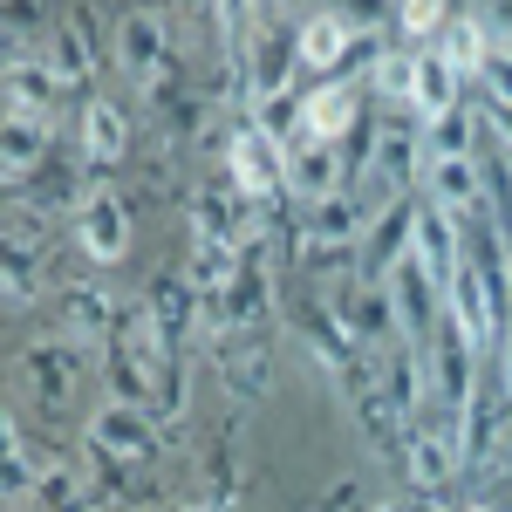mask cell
<instances>
[{"instance_id":"cell-17","label":"cell","mask_w":512,"mask_h":512,"mask_svg":"<svg viewBox=\"0 0 512 512\" xmlns=\"http://www.w3.org/2000/svg\"><path fill=\"white\" fill-rule=\"evenodd\" d=\"M492 48H499V41H492V28H485L478 14H451V21H444V35H437V55H444L465 82L485 76V55H492Z\"/></svg>"},{"instance_id":"cell-6","label":"cell","mask_w":512,"mask_h":512,"mask_svg":"<svg viewBox=\"0 0 512 512\" xmlns=\"http://www.w3.org/2000/svg\"><path fill=\"white\" fill-rule=\"evenodd\" d=\"M76 246H82V260H96V267H117L123 253H130V212H123V198L117 192H82L76 205Z\"/></svg>"},{"instance_id":"cell-24","label":"cell","mask_w":512,"mask_h":512,"mask_svg":"<svg viewBox=\"0 0 512 512\" xmlns=\"http://www.w3.org/2000/svg\"><path fill=\"white\" fill-rule=\"evenodd\" d=\"M41 55H48V69H55L62 82H82V76H89V41H82L76 21H55V35H48V48H41Z\"/></svg>"},{"instance_id":"cell-4","label":"cell","mask_w":512,"mask_h":512,"mask_svg":"<svg viewBox=\"0 0 512 512\" xmlns=\"http://www.w3.org/2000/svg\"><path fill=\"white\" fill-rule=\"evenodd\" d=\"M410 260L437 280V287H451L458 267H465V226L444 212V205H410Z\"/></svg>"},{"instance_id":"cell-19","label":"cell","mask_w":512,"mask_h":512,"mask_svg":"<svg viewBox=\"0 0 512 512\" xmlns=\"http://www.w3.org/2000/svg\"><path fill=\"white\" fill-rule=\"evenodd\" d=\"M123 151H130V123H123L117 103H82V158L89 164H117Z\"/></svg>"},{"instance_id":"cell-3","label":"cell","mask_w":512,"mask_h":512,"mask_svg":"<svg viewBox=\"0 0 512 512\" xmlns=\"http://www.w3.org/2000/svg\"><path fill=\"white\" fill-rule=\"evenodd\" d=\"M506 417H512L506 376H478L472 396H465V410H458V458H465V465H485V458L499 451V437H506Z\"/></svg>"},{"instance_id":"cell-18","label":"cell","mask_w":512,"mask_h":512,"mask_svg":"<svg viewBox=\"0 0 512 512\" xmlns=\"http://www.w3.org/2000/svg\"><path fill=\"white\" fill-rule=\"evenodd\" d=\"M403 458H410V485H424V492H437L444 478L465 465V458H458V437L417 431V424H410V437H403Z\"/></svg>"},{"instance_id":"cell-7","label":"cell","mask_w":512,"mask_h":512,"mask_svg":"<svg viewBox=\"0 0 512 512\" xmlns=\"http://www.w3.org/2000/svg\"><path fill=\"white\" fill-rule=\"evenodd\" d=\"M164 55H171V28H164L158 7H137V14L117 21V62L137 89H151V82L164 76Z\"/></svg>"},{"instance_id":"cell-15","label":"cell","mask_w":512,"mask_h":512,"mask_svg":"<svg viewBox=\"0 0 512 512\" xmlns=\"http://www.w3.org/2000/svg\"><path fill=\"white\" fill-rule=\"evenodd\" d=\"M458 89H465V76H458V69H451L437 48H417V89H410L417 117H424V123L458 117Z\"/></svg>"},{"instance_id":"cell-9","label":"cell","mask_w":512,"mask_h":512,"mask_svg":"<svg viewBox=\"0 0 512 512\" xmlns=\"http://www.w3.org/2000/svg\"><path fill=\"white\" fill-rule=\"evenodd\" d=\"M151 444H158V431H151V410H137V403H103V410L89 417V451H96V458H110V465L144 458Z\"/></svg>"},{"instance_id":"cell-32","label":"cell","mask_w":512,"mask_h":512,"mask_svg":"<svg viewBox=\"0 0 512 512\" xmlns=\"http://www.w3.org/2000/svg\"><path fill=\"white\" fill-rule=\"evenodd\" d=\"M260 7H274V14H301L308 0H260Z\"/></svg>"},{"instance_id":"cell-5","label":"cell","mask_w":512,"mask_h":512,"mask_svg":"<svg viewBox=\"0 0 512 512\" xmlns=\"http://www.w3.org/2000/svg\"><path fill=\"white\" fill-rule=\"evenodd\" d=\"M14 369H21V383H28L48 410H69V403H76V390H82V355H76V342H69V335L28 342Z\"/></svg>"},{"instance_id":"cell-33","label":"cell","mask_w":512,"mask_h":512,"mask_svg":"<svg viewBox=\"0 0 512 512\" xmlns=\"http://www.w3.org/2000/svg\"><path fill=\"white\" fill-rule=\"evenodd\" d=\"M465 512H492V506H465Z\"/></svg>"},{"instance_id":"cell-21","label":"cell","mask_w":512,"mask_h":512,"mask_svg":"<svg viewBox=\"0 0 512 512\" xmlns=\"http://www.w3.org/2000/svg\"><path fill=\"white\" fill-rule=\"evenodd\" d=\"M144 308H151V321L164 328V342L178 349V342L192 335V321H198V287L192 280H158V287L144 294Z\"/></svg>"},{"instance_id":"cell-14","label":"cell","mask_w":512,"mask_h":512,"mask_svg":"<svg viewBox=\"0 0 512 512\" xmlns=\"http://www.w3.org/2000/svg\"><path fill=\"white\" fill-rule=\"evenodd\" d=\"M55 89H62V76L48 69V55H7V110L14 117L55 123Z\"/></svg>"},{"instance_id":"cell-16","label":"cell","mask_w":512,"mask_h":512,"mask_svg":"<svg viewBox=\"0 0 512 512\" xmlns=\"http://www.w3.org/2000/svg\"><path fill=\"white\" fill-rule=\"evenodd\" d=\"M219 369H226V383H233L239 403L267 396V349L253 342V328H233V335H219Z\"/></svg>"},{"instance_id":"cell-20","label":"cell","mask_w":512,"mask_h":512,"mask_svg":"<svg viewBox=\"0 0 512 512\" xmlns=\"http://www.w3.org/2000/svg\"><path fill=\"white\" fill-rule=\"evenodd\" d=\"M41 158H48V123L7 110V192L14 198H21V185L41 171Z\"/></svg>"},{"instance_id":"cell-30","label":"cell","mask_w":512,"mask_h":512,"mask_svg":"<svg viewBox=\"0 0 512 512\" xmlns=\"http://www.w3.org/2000/svg\"><path fill=\"white\" fill-rule=\"evenodd\" d=\"M485 130H499V144H506V158H512V110H492L485 103Z\"/></svg>"},{"instance_id":"cell-26","label":"cell","mask_w":512,"mask_h":512,"mask_svg":"<svg viewBox=\"0 0 512 512\" xmlns=\"http://www.w3.org/2000/svg\"><path fill=\"white\" fill-rule=\"evenodd\" d=\"M376 89L410 103V89H417V55H376Z\"/></svg>"},{"instance_id":"cell-23","label":"cell","mask_w":512,"mask_h":512,"mask_svg":"<svg viewBox=\"0 0 512 512\" xmlns=\"http://www.w3.org/2000/svg\"><path fill=\"white\" fill-rule=\"evenodd\" d=\"M0 444H7V512H28L41 499V478H35V458H28V444H21V424H14V417L0 424Z\"/></svg>"},{"instance_id":"cell-25","label":"cell","mask_w":512,"mask_h":512,"mask_svg":"<svg viewBox=\"0 0 512 512\" xmlns=\"http://www.w3.org/2000/svg\"><path fill=\"white\" fill-rule=\"evenodd\" d=\"M451 21V0H396V28L403 41H437Z\"/></svg>"},{"instance_id":"cell-22","label":"cell","mask_w":512,"mask_h":512,"mask_svg":"<svg viewBox=\"0 0 512 512\" xmlns=\"http://www.w3.org/2000/svg\"><path fill=\"white\" fill-rule=\"evenodd\" d=\"M62 321H69V342H103L117 315L103 287H62Z\"/></svg>"},{"instance_id":"cell-31","label":"cell","mask_w":512,"mask_h":512,"mask_svg":"<svg viewBox=\"0 0 512 512\" xmlns=\"http://www.w3.org/2000/svg\"><path fill=\"white\" fill-rule=\"evenodd\" d=\"M499 376H506V390H512V335L499 342Z\"/></svg>"},{"instance_id":"cell-27","label":"cell","mask_w":512,"mask_h":512,"mask_svg":"<svg viewBox=\"0 0 512 512\" xmlns=\"http://www.w3.org/2000/svg\"><path fill=\"white\" fill-rule=\"evenodd\" d=\"M478 82H485V103H492V110H512V48H492Z\"/></svg>"},{"instance_id":"cell-10","label":"cell","mask_w":512,"mask_h":512,"mask_svg":"<svg viewBox=\"0 0 512 512\" xmlns=\"http://www.w3.org/2000/svg\"><path fill=\"white\" fill-rule=\"evenodd\" d=\"M287 192L308 198V205L342 192V144H328V137H294V144H287Z\"/></svg>"},{"instance_id":"cell-2","label":"cell","mask_w":512,"mask_h":512,"mask_svg":"<svg viewBox=\"0 0 512 512\" xmlns=\"http://www.w3.org/2000/svg\"><path fill=\"white\" fill-rule=\"evenodd\" d=\"M383 294H390L396 308V328H403V349H431L437 342V308H444V287H437L410 253L396 260L390 274H383Z\"/></svg>"},{"instance_id":"cell-12","label":"cell","mask_w":512,"mask_h":512,"mask_svg":"<svg viewBox=\"0 0 512 512\" xmlns=\"http://www.w3.org/2000/svg\"><path fill=\"white\" fill-rule=\"evenodd\" d=\"M349 48H355V21L349 14H308V21L294 28V62L315 69V76H335Z\"/></svg>"},{"instance_id":"cell-1","label":"cell","mask_w":512,"mask_h":512,"mask_svg":"<svg viewBox=\"0 0 512 512\" xmlns=\"http://www.w3.org/2000/svg\"><path fill=\"white\" fill-rule=\"evenodd\" d=\"M424 178V144L403 130V123H383L376 137H369V158H362V212H369V226L403 205V192Z\"/></svg>"},{"instance_id":"cell-29","label":"cell","mask_w":512,"mask_h":512,"mask_svg":"<svg viewBox=\"0 0 512 512\" xmlns=\"http://www.w3.org/2000/svg\"><path fill=\"white\" fill-rule=\"evenodd\" d=\"M472 14L492 28V41L499 35H512V0H472Z\"/></svg>"},{"instance_id":"cell-11","label":"cell","mask_w":512,"mask_h":512,"mask_svg":"<svg viewBox=\"0 0 512 512\" xmlns=\"http://www.w3.org/2000/svg\"><path fill=\"white\" fill-rule=\"evenodd\" d=\"M424 198L444 205L451 219H472L485 205V171H478V151L472 158H424Z\"/></svg>"},{"instance_id":"cell-28","label":"cell","mask_w":512,"mask_h":512,"mask_svg":"<svg viewBox=\"0 0 512 512\" xmlns=\"http://www.w3.org/2000/svg\"><path fill=\"white\" fill-rule=\"evenodd\" d=\"M28 301H35V260L28 253H7V308L21 315Z\"/></svg>"},{"instance_id":"cell-13","label":"cell","mask_w":512,"mask_h":512,"mask_svg":"<svg viewBox=\"0 0 512 512\" xmlns=\"http://www.w3.org/2000/svg\"><path fill=\"white\" fill-rule=\"evenodd\" d=\"M355 110H362L355 82H342V76L315 82V89L301 96V137H328V144H342V130H355Z\"/></svg>"},{"instance_id":"cell-8","label":"cell","mask_w":512,"mask_h":512,"mask_svg":"<svg viewBox=\"0 0 512 512\" xmlns=\"http://www.w3.org/2000/svg\"><path fill=\"white\" fill-rule=\"evenodd\" d=\"M287 185V144H274L267 130H239L233 137V192L246 205H267Z\"/></svg>"}]
</instances>
